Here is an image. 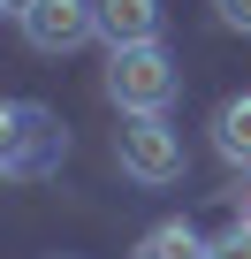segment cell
Instances as JSON below:
<instances>
[{
    "label": "cell",
    "mask_w": 251,
    "mask_h": 259,
    "mask_svg": "<svg viewBox=\"0 0 251 259\" xmlns=\"http://www.w3.org/2000/svg\"><path fill=\"white\" fill-rule=\"evenodd\" d=\"M61 153H69V138H61V122L46 107H31V99H8V107H0V168H8V183L54 176Z\"/></svg>",
    "instance_id": "6da1fadb"
},
{
    "label": "cell",
    "mask_w": 251,
    "mask_h": 259,
    "mask_svg": "<svg viewBox=\"0 0 251 259\" xmlns=\"http://www.w3.org/2000/svg\"><path fill=\"white\" fill-rule=\"evenodd\" d=\"M175 84L183 76H175L168 46H122V54H107V99L122 114H168Z\"/></svg>",
    "instance_id": "7a4b0ae2"
},
{
    "label": "cell",
    "mask_w": 251,
    "mask_h": 259,
    "mask_svg": "<svg viewBox=\"0 0 251 259\" xmlns=\"http://www.w3.org/2000/svg\"><path fill=\"white\" fill-rule=\"evenodd\" d=\"M114 160H122V176H137V183H175L183 176V130L168 114H122Z\"/></svg>",
    "instance_id": "3957f363"
},
{
    "label": "cell",
    "mask_w": 251,
    "mask_h": 259,
    "mask_svg": "<svg viewBox=\"0 0 251 259\" xmlns=\"http://www.w3.org/2000/svg\"><path fill=\"white\" fill-rule=\"evenodd\" d=\"M16 23H23V38L38 54H76L84 38H99V8L91 0H31Z\"/></svg>",
    "instance_id": "277c9868"
},
{
    "label": "cell",
    "mask_w": 251,
    "mask_h": 259,
    "mask_svg": "<svg viewBox=\"0 0 251 259\" xmlns=\"http://www.w3.org/2000/svg\"><path fill=\"white\" fill-rule=\"evenodd\" d=\"M91 8H99L107 54H122V46H160V0H91Z\"/></svg>",
    "instance_id": "5b68a950"
},
{
    "label": "cell",
    "mask_w": 251,
    "mask_h": 259,
    "mask_svg": "<svg viewBox=\"0 0 251 259\" xmlns=\"http://www.w3.org/2000/svg\"><path fill=\"white\" fill-rule=\"evenodd\" d=\"M213 153L251 176V92H236V99L213 107Z\"/></svg>",
    "instance_id": "8992f818"
},
{
    "label": "cell",
    "mask_w": 251,
    "mask_h": 259,
    "mask_svg": "<svg viewBox=\"0 0 251 259\" xmlns=\"http://www.w3.org/2000/svg\"><path fill=\"white\" fill-rule=\"evenodd\" d=\"M213 244L190 229V221H160V229H145L137 236V259H206Z\"/></svg>",
    "instance_id": "52a82bcc"
},
{
    "label": "cell",
    "mask_w": 251,
    "mask_h": 259,
    "mask_svg": "<svg viewBox=\"0 0 251 259\" xmlns=\"http://www.w3.org/2000/svg\"><path fill=\"white\" fill-rule=\"evenodd\" d=\"M206 259H251V221H236V229H221Z\"/></svg>",
    "instance_id": "ba28073f"
},
{
    "label": "cell",
    "mask_w": 251,
    "mask_h": 259,
    "mask_svg": "<svg viewBox=\"0 0 251 259\" xmlns=\"http://www.w3.org/2000/svg\"><path fill=\"white\" fill-rule=\"evenodd\" d=\"M213 8H221L228 31H251V0H213Z\"/></svg>",
    "instance_id": "9c48e42d"
},
{
    "label": "cell",
    "mask_w": 251,
    "mask_h": 259,
    "mask_svg": "<svg viewBox=\"0 0 251 259\" xmlns=\"http://www.w3.org/2000/svg\"><path fill=\"white\" fill-rule=\"evenodd\" d=\"M23 8H31V0H8V16H23Z\"/></svg>",
    "instance_id": "30bf717a"
},
{
    "label": "cell",
    "mask_w": 251,
    "mask_h": 259,
    "mask_svg": "<svg viewBox=\"0 0 251 259\" xmlns=\"http://www.w3.org/2000/svg\"><path fill=\"white\" fill-rule=\"evenodd\" d=\"M243 221H251V206H243Z\"/></svg>",
    "instance_id": "8fae6325"
}]
</instances>
